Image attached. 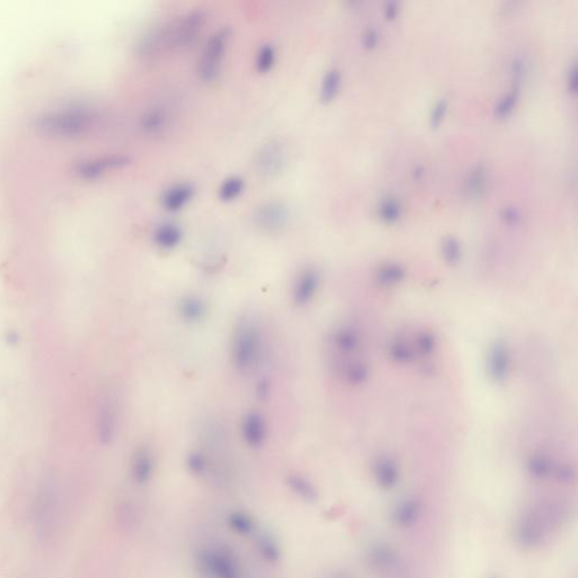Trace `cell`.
<instances>
[{"instance_id": "cell-1", "label": "cell", "mask_w": 578, "mask_h": 578, "mask_svg": "<svg viewBox=\"0 0 578 578\" xmlns=\"http://www.w3.org/2000/svg\"><path fill=\"white\" fill-rule=\"evenodd\" d=\"M262 351V332L253 316H244L237 321L232 345V364L239 373L245 374L255 368Z\"/></svg>"}, {"instance_id": "cell-2", "label": "cell", "mask_w": 578, "mask_h": 578, "mask_svg": "<svg viewBox=\"0 0 578 578\" xmlns=\"http://www.w3.org/2000/svg\"><path fill=\"white\" fill-rule=\"evenodd\" d=\"M230 38V28L222 26L211 33L198 60L197 74L203 82H214L220 76Z\"/></svg>"}, {"instance_id": "cell-3", "label": "cell", "mask_w": 578, "mask_h": 578, "mask_svg": "<svg viewBox=\"0 0 578 578\" xmlns=\"http://www.w3.org/2000/svg\"><path fill=\"white\" fill-rule=\"evenodd\" d=\"M207 21L203 9H192L182 16L166 23L168 51L186 49L197 40Z\"/></svg>"}, {"instance_id": "cell-4", "label": "cell", "mask_w": 578, "mask_h": 578, "mask_svg": "<svg viewBox=\"0 0 578 578\" xmlns=\"http://www.w3.org/2000/svg\"><path fill=\"white\" fill-rule=\"evenodd\" d=\"M201 572L210 578H241L239 564L232 555L220 548H208L199 555Z\"/></svg>"}, {"instance_id": "cell-5", "label": "cell", "mask_w": 578, "mask_h": 578, "mask_svg": "<svg viewBox=\"0 0 578 578\" xmlns=\"http://www.w3.org/2000/svg\"><path fill=\"white\" fill-rule=\"evenodd\" d=\"M253 220L257 228L264 233H279L289 222V210L282 201H266L257 207Z\"/></svg>"}, {"instance_id": "cell-6", "label": "cell", "mask_w": 578, "mask_h": 578, "mask_svg": "<svg viewBox=\"0 0 578 578\" xmlns=\"http://www.w3.org/2000/svg\"><path fill=\"white\" fill-rule=\"evenodd\" d=\"M287 162V149L280 140H272L261 147L255 155V168L264 178L277 176Z\"/></svg>"}, {"instance_id": "cell-7", "label": "cell", "mask_w": 578, "mask_h": 578, "mask_svg": "<svg viewBox=\"0 0 578 578\" xmlns=\"http://www.w3.org/2000/svg\"><path fill=\"white\" fill-rule=\"evenodd\" d=\"M322 276L316 267L301 269L294 280L291 288V301L297 307H305L316 299L321 287Z\"/></svg>"}, {"instance_id": "cell-8", "label": "cell", "mask_w": 578, "mask_h": 578, "mask_svg": "<svg viewBox=\"0 0 578 578\" xmlns=\"http://www.w3.org/2000/svg\"><path fill=\"white\" fill-rule=\"evenodd\" d=\"M487 372L489 378L496 383H503L510 375V349L507 347L504 340H496L489 347L487 356Z\"/></svg>"}, {"instance_id": "cell-9", "label": "cell", "mask_w": 578, "mask_h": 578, "mask_svg": "<svg viewBox=\"0 0 578 578\" xmlns=\"http://www.w3.org/2000/svg\"><path fill=\"white\" fill-rule=\"evenodd\" d=\"M241 435L244 443L252 449L263 446L268 437L266 418L258 411H249L241 422Z\"/></svg>"}, {"instance_id": "cell-10", "label": "cell", "mask_w": 578, "mask_h": 578, "mask_svg": "<svg viewBox=\"0 0 578 578\" xmlns=\"http://www.w3.org/2000/svg\"><path fill=\"white\" fill-rule=\"evenodd\" d=\"M196 189L188 182H178L172 184L163 191L161 196V205L170 213H176L187 207L188 203L195 197Z\"/></svg>"}, {"instance_id": "cell-11", "label": "cell", "mask_w": 578, "mask_h": 578, "mask_svg": "<svg viewBox=\"0 0 578 578\" xmlns=\"http://www.w3.org/2000/svg\"><path fill=\"white\" fill-rule=\"evenodd\" d=\"M331 345L341 357H351L356 354L362 345L360 333L355 326L343 324L332 332Z\"/></svg>"}, {"instance_id": "cell-12", "label": "cell", "mask_w": 578, "mask_h": 578, "mask_svg": "<svg viewBox=\"0 0 578 578\" xmlns=\"http://www.w3.org/2000/svg\"><path fill=\"white\" fill-rule=\"evenodd\" d=\"M542 522L535 513L522 516L518 525V539L526 548H535L542 541Z\"/></svg>"}, {"instance_id": "cell-13", "label": "cell", "mask_w": 578, "mask_h": 578, "mask_svg": "<svg viewBox=\"0 0 578 578\" xmlns=\"http://www.w3.org/2000/svg\"><path fill=\"white\" fill-rule=\"evenodd\" d=\"M178 313L186 323H201L208 313V305L198 295H186L178 301Z\"/></svg>"}, {"instance_id": "cell-14", "label": "cell", "mask_w": 578, "mask_h": 578, "mask_svg": "<svg viewBox=\"0 0 578 578\" xmlns=\"http://www.w3.org/2000/svg\"><path fill=\"white\" fill-rule=\"evenodd\" d=\"M374 477L383 489L395 488L400 477L395 459L390 454L380 455L374 464Z\"/></svg>"}, {"instance_id": "cell-15", "label": "cell", "mask_w": 578, "mask_h": 578, "mask_svg": "<svg viewBox=\"0 0 578 578\" xmlns=\"http://www.w3.org/2000/svg\"><path fill=\"white\" fill-rule=\"evenodd\" d=\"M339 364V373L343 381L350 385H362L370 378V365L356 357H346Z\"/></svg>"}, {"instance_id": "cell-16", "label": "cell", "mask_w": 578, "mask_h": 578, "mask_svg": "<svg viewBox=\"0 0 578 578\" xmlns=\"http://www.w3.org/2000/svg\"><path fill=\"white\" fill-rule=\"evenodd\" d=\"M155 469V459L151 449L140 447L136 451L132 461V473L134 481L139 485L151 481Z\"/></svg>"}, {"instance_id": "cell-17", "label": "cell", "mask_w": 578, "mask_h": 578, "mask_svg": "<svg viewBox=\"0 0 578 578\" xmlns=\"http://www.w3.org/2000/svg\"><path fill=\"white\" fill-rule=\"evenodd\" d=\"M183 240V230L176 223L165 222L157 225L153 233L154 243L159 249L173 250L178 247Z\"/></svg>"}, {"instance_id": "cell-18", "label": "cell", "mask_w": 578, "mask_h": 578, "mask_svg": "<svg viewBox=\"0 0 578 578\" xmlns=\"http://www.w3.org/2000/svg\"><path fill=\"white\" fill-rule=\"evenodd\" d=\"M406 276V268L400 263L385 262L376 269L375 282L380 287L392 288L400 285Z\"/></svg>"}, {"instance_id": "cell-19", "label": "cell", "mask_w": 578, "mask_h": 578, "mask_svg": "<svg viewBox=\"0 0 578 578\" xmlns=\"http://www.w3.org/2000/svg\"><path fill=\"white\" fill-rule=\"evenodd\" d=\"M343 84V75L336 67L328 69L324 73L320 84V100L323 103L333 101L339 94Z\"/></svg>"}, {"instance_id": "cell-20", "label": "cell", "mask_w": 578, "mask_h": 578, "mask_svg": "<svg viewBox=\"0 0 578 578\" xmlns=\"http://www.w3.org/2000/svg\"><path fill=\"white\" fill-rule=\"evenodd\" d=\"M387 355L392 362L397 364H408L414 360V350L412 343L402 336H395L387 343Z\"/></svg>"}, {"instance_id": "cell-21", "label": "cell", "mask_w": 578, "mask_h": 578, "mask_svg": "<svg viewBox=\"0 0 578 578\" xmlns=\"http://www.w3.org/2000/svg\"><path fill=\"white\" fill-rule=\"evenodd\" d=\"M168 114L161 107H151L140 117V128L145 134H161L168 124Z\"/></svg>"}, {"instance_id": "cell-22", "label": "cell", "mask_w": 578, "mask_h": 578, "mask_svg": "<svg viewBox=\"0 0 578 578\" xmlns=\"http://www.w3.org/2000/svg\"><path fill=\"white\" fill-rule=\"evenodd\" d=\"M420 510H422V505L418 499H405L395 508V515H393L395 523L402 528L414 525V522L419 518Z\"/></svg>"}, {"instance_id": "cell-23", "label": "cell", "mask_w": 578, "mask_h": 578, "mask_svg": "<svg viewBox=\"0 0 578 578\" xmlns=\"http://www.w3.org/2000/svg\"><path fill=\"white\" fill-rule=\"evenodd\" d=\"M486 188H487V168H485V165L478 164L469 172L464 190L469 197L480 198L485 193Z\"/></svg>"}, {"instance_id": "cell-24", "label": "cell", "mask_w": 578, "mask_h": 578, "mask_svg": "<svg viewBox=\"0 0 578 578\" xmlns=\"http://www.w3.org/2000/svg\"><path fill=\"white\" fill-rule=\"evenodd\" d=\"M287 485L289 489L304 502L314 503L318 501V491L306 478L301 477L299 474H291L288 476Z\"/></svg>"}, {"instance_id": "cell-25", "label": "cell", "mask_w": 578, "mask_h": 578, "mask_svg": "<svg viewBox=\"0 0 578 578\" xmlns=\"http://www.w3.org/2000/svg\"><path fill=\"white\" fill-rule=\"evenodd\" d=\"M378 216L385 224H395L402 217V205L397 198L387 197L378 203Z\"/></svg>"}, {"instance_id": "cell-26", "label": "cell", "mask_w": 578, "mask_h": 578, "mask_svg": "<svg viewBox=\"0 0 578 578\" xmlns=\"http://www.w3.org/2000/svg\"><path fill=\"white\" fill-rule=\"evenodd\" d=\"M412 347H414V354L420 355L422 357H428L433 355L439 347V339L436 337L435 333L429 330H419L414 335Z\"/></svg>"}, {"instance_id": "cell-27", "label": "cell", "mask_w": 578, "mask_h": 578, "mask_svg": "<svg viewBox=\"0 0 578 578\" xmlns=\"http://www.w3.org/2000/svg\"><path fill=\"white\" fill-rule=\"evenodd\" d=\"M521 87L522 86L513 85L512 84L510 91L499 97L496 105H495V109H493L496 117L505 118L514 111L516 105H518V99H520V95H521Z\"/></svg>"}, {"instance_id": "cell-28", "label": "cell", "mask_w": 578, "mask_h": 578, "mask_svg": "<svg viewBox=\"0 0 578 578\" xmlns=\"http://www.w3.org/2000/svg\"><path fill=\"white\" fill-rule=\"evenodd\" d=\"M528 469H529L530 474L535 479H545L552 472H555L552 461L547 455L541 454V453L532 455L528 462Z\"/></svg>"}, {"instance_id": "cell-29", "label": "cell", "mask_w": 578, "mask_h": 578, "mask_svg": "<svg viewBox=\"0 0 578 578\" xmlns=\"http://www.w3.org/2000/svg\"><path fill=\"white\" fill-rule=\"evenodd\" d=\"M244 189H245V181L241 176H228L225 178L218 188V197L223 201L235 200L236 198L243 193Z\"/></svg>"}, {"instance_id": "cell-30", "label": "cell", "mask_w": 578, "mask_h": 578, "mask_svg": "<svg viewBox=\"0 0 578 578\" xmlns=\"http://www.w3.org/2000/svg\"><path fill=\"white\" fill-rule=\"evenodd\" d=\"M441 257L449 266H456L462 259V247L455 236H445L441 243Z\"/></svg>"}, {"instance_id": "cell-31", "label": "cell", "mask_w": 578, "mask_h": 578, "mask_svg": "<svg viewBox=\"0 0 578 578\" xmlns=\"http://www.w3.org/2000/svg\"><path fill=\"white\" fill-rule=\"evenodd\" d=\"M277 59V51L274 46L264 43L259 48L255 55V65L257 70L260 73H268L274 68Z\"/></svg>"}, {"instance_id": "cell-32", "label": "cell", "mask_w": 578, "mask_h": 578, "mask_svg": "<svg viewBox=\"0 0 578 578\" xmlns=\"http://www.w3.org/2000/svg\"><path fill=\"white\" fill-rule=\"evenodd\" d=\"M228 525L236 535H249L255 531V522L243 512H234L228 516Z\"/></svg>"}, {"instance_id": "cell-33", "label": "cell", "mask_w": 578, "mask_h": 578, "mask_svg": "<svg viewBox=\"0 0 578 578\" xmlns=\"http://www.w3.org/2000/svg\"><path fill=\"white\" fill-rule=\"evenodd\" d=\"M372 560L378 567L391 568L397 562L395 552L387 545H378L372 549Z\"/></svg>"}, {"instance_id": "cell-34", "label": "cell", "mask_w": 578, "mask_h": 578, "mask_svg": "<svg viewBox=\"0 0 578 578\" xmlns=\"http://www.w3.org/2000/svg\"><path fill=\"white\" fill-rule=\"evenodd\" d=\"M449 111V100L446 97H441L434 103L429 112V126L434 129L439 128Z\"/></svg>"}, {"instance_id": "cell-35", "label": "cell", "mask_w": 578, "mask_h": 578, "mask_svg": "<svg viewBox=\"0 0 578 578\" xmlns=\"http://www.w3.org/2000/svg\"><path fill=\"white\" fill-rule=\"evenodd\" d=\"M187 468L192 474L203 476L208 468V461L203 453L199 451H193L188 454Z\"/></svg>"}, {"instance_id": "cell-36", "label": "cell", "mask_w": 578, "mask_h": 578, "mask_svg": "<svg viewBox=\"0 0 578 578\" xmlns=\"http://www.w3.org/2000/svg\"><path fill=\"white\" fill-rule=\"evenodd\" d=\"M510 70L513 85L522 86V82L528 74V63H526L525 58L521 57V55L513 58Z\"/></svg>"}, {"instance_id": "cell-37", "label": "cell", "mask_w": 578, "mask_h": 578, "mask_svg": "<svg viewBox=\"0 0 578 578\" xmlns=\"http://www.w3.org/2000/svg\"><path fill=\"white\" fill-rule=\"evenodd\" d=\"M259 550H260L261 555L269 562H277L279 560V548H278L277 543L274 542L272 537L263 535V537H260Z\"/></svg>"}, {"instance_id": "cell-38", "label": "cell", "mask_w": 578, "mask_h": 578, "mask_svg": "<svg viewBox=\"0 0 578 578\" xmlns=\"http://www.w3.org/2000/svg\"><path fill=\"white\" fill-rule=\"evenodd\" d=\"M502 220L506 223L507 225H518L521 220V214L518 208L513 207V205H507L503 208L501 213Z\"/></svg>"}, {"instance_id": "cell-39", "label": "cell", "mask_w": 578, "mask_h": 578, "mask_svg": "<svg viewBox=\"0 0 578 578\" xmlns=\"http://www.w3.org/2000/svg\"><path fill=\"white\" fill-rule=\"evenodd\" d=\"M272 393V383L268 378H263L257 382L255 385V395L260 401L268 400L269 395Z\"/></svg>"}, {"instance_id": "cell-40", "label": "cell", "mask_w": 578, "mask_h": 578, "mask_svg": "<svg viewBox=\"0 0 578 578\" xmlns=\"http://www.w3.org/2000/svg\"><path fill=\"white\" fill-rule=\"evenodd\" d=\"M566 84H567L568 92L575 94L577 90V68H576V61H572L566 72Z\"/></svg>"}, {"instance_id": "cell-41", "label": "cell", "mask_w": 578, "mask_h": 578, "mask_svg": "<svg viewBox=\"0 0 578 578\" xmlns=\"http://www.w3.org/2000/svg\"><path fill=\"white\" fill-rule=\"evenodd\" d=\"M378 40H380V36H378V32L376 31V28H368V30L365 31L364 33H363V46H364V48H366V49L372 50L378 47Z\"/></svg>"}, {"instance_id": "cell-42", "label": "cell", "mask_w": 578, "mask_h": 578, "mask_svg": "<svg viewBox=\"0 0 578 578\" xmlns=\"http://www.w3.org/2000/svg\"><path fill=\"white\" fill-rule=\"evenodd\" d=\"M557 479L562 483H569L575 480V470L569 466H562L555 469Z\"/></svg>"}, {"instance_id": "cell-43", "label": "cell", "mask_w": 578, "mask_h": 578, "mask_svg": "<svg viewBox=\"0 0 578 578\" xmlns=\"http://www.w3.org/2000/svg\"><path fill=\"white\" fill-rule=\"evenodd\" d=\"M400 11V5L397 1H389L384 6V16L387 21H395Z\"/></svg>"}, {"instance_id": "cell-44", "label": "cell", "mask_w": 578, "mask_h": 578, "mask_svg": "<svg viewBox=\"0 0 578 578\" xmlns=\"http://www.w3.org/2000/svg\"><path fill=\"white\" fill-rule=\"evenodd\" d=\"M332 578H351V577H350V576L347 575V574L339 573V574H336V575L333 576V577H332Z\"/></svg>"}]
</instances>
